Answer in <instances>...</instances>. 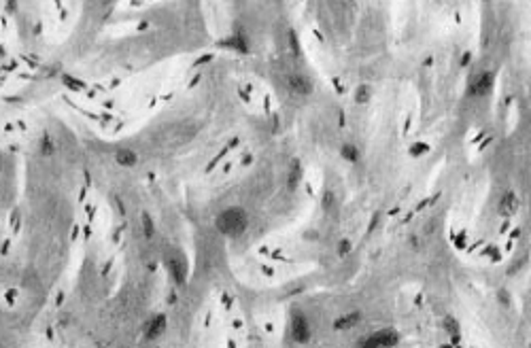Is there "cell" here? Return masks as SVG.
<instances>
[{"label": "cell", "instance_id": "obj_1", "mask_svg": "<svg viewBox=\"0 0 531 348\" xmlns=\"http://www.w3.org/2000/svg\"><path fill=\"white\" fill-rule=\"evenodd\" d=\"M215 227H217V231H221L223 236L236 238V236H242L244 231H247L249 217L240 206H232V208H225L215 219Z\"/></svg>", "mask_w": 531, "mask_h": 348}, {"label": "cell", "instance_id": "obj_9", "mask_svg": "<svg viewBox=\"0 0 531 348\" xmlns=\"http://www.w3.org/2000/svg\"><path fill=\"white\" fill-rule=\"evenodd\" d=\"M115 162H117L119 166H123V168H132V166L138 164V155L132 149H119L117 153H115Z\"/></svg>", "mask_w": 531, "mask_h": 348}, {"label": "cell", "instance_id": "obj_7", "mask_svg": "<svg viewBox=\"0 0 531 348\" xmlns=\"http://www.w3.org/2000/svg\"><path fill=\"white\" fill-rule=\"evenodd\" d=\"M219 47H223V49H232V51H236V53H249V43H247V38H244V34H232L230 38H225V41H219L217 43Z\"/></svg>", "mask_w": 531, "mask_h": 348}, {"label": "cell", "instance_id": "obj_24", "mask_svg": "<svg viewBox=\"0 0 531 348\" xmlns=\"http://www.w3.org/2000/svg\"><path fill=\"white\" fill-rule=\"evenodd\" d=\"M289 38H291V45H293V53L300 56V47H297V41H295V32H289Z\"/></svg>", "mask_w": 531, "mask_h": 348}, {"label": "cell", "instance_id": "obj_4", "mask_svg": "<svg viewBox=\"0 0 531 348\" xmlns=\"http://www.w3.org/2000/svg\"><path fill=\"white\" fill-rule=\"evenodd\" d=\"M397 344H399V333L395 329H381L361 342V346H366V348H389V346H397Z\"/></svg>", "mask_w": 531, "mask_h": 348}, {"label": "cell", "instance_id": "obj_6", "mask_svg": "<svg viewBox=\"0 0 531 348\" xmlns=\"http://www.w3.org/2000/svg\"><path fill=\"white\" fill-rule=\"evenodd\" d=\"M166 267L176 285H183L187 278V265L183 263V259H179V257H166Z\"/></svg>", "mask_w": 531, "mask_h": 348}, {"label": "cell", "instance_id": "obj_18", "mask_svg": "<svg viewBox=\"0 0 531 348\" xmlns=\"http://www.w3.org/2000/svg\"><path fill=\"white\" fill-rule=\"evenodd\" d=\"M427 151H429V147H427L425 143H417V145L410 147V155H412V157H419V155H423V153H427Z\"/></svg>", "mask_w": 531, "mask_h": 348}, {"label": "cell", "instance_id": "obj_8", "mask_svg": "<svg viewBox=\"0 0 531 348\" xmlns=\"http://www.w3.org/2000/svg\"><path fill=\"white\" fill-rule=\"evenodd\" d=\"M164 331H166V316H164V314H158L155 318L149 320L147 331H145V338H147V340H155V338H160Z\"/></svg>", "mask_w": 531, "mask_h": 348}, {"label": "cell", "instance_id": "obj_2", "mask_svg": "<svg viewBox=\"0 0 531 348\" xmlns=\"http://www.w3.org/2000/svg\"><path fill=\"white\" fill-rule=\"evenodd\" d=\"M493 85H495V72L483 70V72H478L476 76H472V79H470L468 94H470V96H476V98L489 96L491 92H493Z\"/></svg>", "mask_w": 531, "mask_h": 348}, {"label": "cell", "instance_id": "obj_23", "mask_svg": "<svg viewBox=\"0 0 531 348\" xmlns=\"http://www.w3.org/2000/svg\"><path fill=\"white\" fill-rule=\"evenodd\" d=\"M487 255L491 257V259H495V261H497V259H499V249H497V247H491V249L487 251Z\"/></svg>", "mask_w": 531, "mask_h": 348}, {"label": "cell", "instance_id": "obj_22", "mask_svg": "<svg viewBox=\"0 0 531 348\" xmlns=\"http://www.w3.org/2000/svg\"><path fill=\"white\" fill-rule=\"evenodd\" d=\"M497 295H499V300H501V304H503V306H510V295H508L506 291L501 289V291H499Z\"/></svg>", "mask_w": 531, "mask_h": 348}, {"label": "cell", "instance_id": "obj_11", "mask_svg": "<svg viewBox=\"0 0 531 348\" xmlns=\"http://www.w3.org/2000/svg\"><path fill=\"white\" fill-rule=\"evenodd\" d=\"M300 178H302V166L297 159L291 162V170H289V176H287V187L289 191H295L297 185H300Z\"/></svg>", "mask_w": 531, "mask_h": 348}, {"label": "cell", "instance_id": "obj_25", "mask_svg": "<svg viewBox=\"0 0 531 348\" xmlns=\"http://www.w3.org/2000/svg\"><path fill=\"white\" fill-rule=\"evenodd\" d=\"M455 244H457L459 249H463V247H465V234H459L457 240H455Z\"/></svg>", "mask_w": 531, "mask_h": 348}, {"label": "cell", "instance_id": "obj_14", "mask_svg": "<svg viewBox=\"0 0 531 348\" xmlns=\"http://www.w3.org/2000/svg\"><path fill=\"white\" fill-rule=\"evenodd\" d=\"M340 157L351 162V164H357L359 162V149L355 145H342L340 147Z\"/></svg>", "mask_w": 531, "mask_h": 348}, {"label": "cell", "instance_id": "obj_10", "mask_svg": "<svg viewBox=\"0 0 531 348\" xmlns=\"http://www.w3.org/2000/svg\"><path fill=\"white\" fill-rule=\"evenodd\" d=\"M516 206H519V202H516V196H514L512 191H506V193H503V198H501V202H499V212L506 215V217H510V215L516 210Z\"/></svg>", "mask_w": 531, "mask_h": 348}, {"label": "cell", "instance_id": "obj_20", "mask_svg": "<svg viewBox=\"0 0 531 348\" xmlns=\"http://www.w3.org/2000/svg\"><path fill=\"white\" fill-rule=\"evenodd\" d=\"M436 225H438V219H432L429 223H427L425 227H423V231H425V236H429V234H434V229H436Z\"/></svg>", "mask_w": 531, "mask_h": 348}, {"label": "cell", "instance_id": "obj_15", "mask_svg": "<svg viewBox=\"0 0 531 348\" xmlns=\"http://www.w3.org/2000/svg\"><path fill=\"white\" fill-rule=\"evenodd\" d=\"M370 98H372V87L366 85V83L357 85V89H355V102L357 104H368Z\"/></svg>", "mask_w": 531, "mask_h": 348}, {"label": "cell", "instance_id": "obj_3", "mask_svg": "<svg viewBox=\"0 0 531 348\" xmlns=\"http://www.w3.org/2000/svg\"><path fill=\"white\" fill-rule=\"evenodd\" d=\"M289 336L295 344H306L310 340V323L308 318L300 312V310H293L291 312V318H289Z\"/></svg>", "mask_w": 531, "mask_h": 348}, {"label": "cell", "instance_id": "obj_16", "mask_svg": "<svg viewBox=\"0 0 531 348\" xmlns=\"http://www.w3.org/2000/svg\"><path fill=\"white\" fill-rule=\"evenodd\" d=\"M321 206H323V210H327V212L334 208V206H336V196H334V191H330V189H325V191H323Z\"/></svg>", "mask_w": 531, "mask_h": 348}, {"label": "cell", "instance_id": "obj_17", "mask_svg": "<svg viewBox=\"0 0 531 348\" xmlns=\"http://www.w3.org/2000/svg\"><path fill=\"white\" fill-rule=\"evenodd\" d=\"M142 229H145V238H153L155 227H153V221H151L149 212H142Z\"/></svg>", "mask_w": 531, "mask_h": 348}, {"label": "cell", "instance_id": "obj_21", "mask_svg": "<svg viewBox=\"0 0 531 348\" xmlns=\"http://www.w3.org/2000/svg\"><path fill=\"white\" fill-rule=\"evenodd\" d=\"M51 153H54V145L49 143V138H45L43 140V155H51Z\"/></svg>", "mask_w": 531, "mask_h": 348}, {"label": "cell", "instance_id": "obj_13", "mask_svg": "<svg viewBox=\"0 0 531 348\" xmlns=\"http://www.w3.org/2000/svg\"><path fill=\"white\" fill-rule=\"evenodd\" d=\"M442 327L448 331V336H450V342L452 344H459V340H461V331H459V323L452 316H446L444 318V323H442Z\"/></svg>", "mask_w": 531, "mask_h": 348}, {"label": "cell", "instance_id": "obj_5", "mask_svg": "<svg viewBox=\"0 0 531 348\" xmlns=\"http://www.w3.org/2000/svg\"><path fill=\"white\" fill-rule=\"evenodd\" d=\"M287 87L297 96H310V94H313V89H315L313 81H310L308 76H304V74H291L287 79Z\"/></svg>", "mask_w": 531, "mask_h": 348}, {"label": "cell", "instance_id": "obj_19", "mask_svg": "<svg viewBox=\"0 0 531 348\" xmlns=\"http://www.w3.org/2000/svg\"><path fill=\"white\" fill-rule=\"evenodd\" d=\"M348 253H351V240L342 238V240L338 242V255H340V257H346Z\"/></svg>", "mask_w": 531, "mask_h": 348}, {"label": "cell", "instance_id": "obj_12", "mask_svg": "<svg viewBox=\"0 0 531 348\" xmlns=\"http://www.w3.org/2000/svg\"><path fill=\"white\" fill-rule=\"evenodd\" d=\"M359 318H361V314L359 312H351V314H346V316H342V318H336L334 320V329H351V327H355L357 323H359Z\"/></svg>", "mask_w": 531, "mask_h": 348}, {"label": "cell", "instance_id": "obj_26", "mask_svg": "<svg viewBox=\"0 0 531 348\" xmlns=\"http://www.w3.org/2000/svg\"><path fill=\"white\" fill-rule=\"evenodd\" d=\"M470 58H472V56L468 53V51H465L463 58H461V66H468V64H470Z\"/></svg>", "mask_w": 531, "mask_h": 348}]
</instances>
